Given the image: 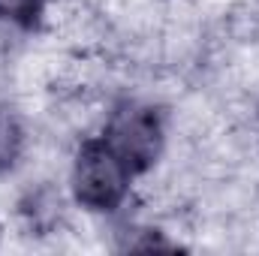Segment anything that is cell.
<instances>
[{"instance_id":"cell-1","label":"cell","mask_w":259,"mask_h":256,"mask_svg":"<svg viewBox=\"0 0 259 256\" xmlns=\"http://www.w3.org/2000/svg\"><path fill=\"white\" fill-rule=\"evenodd\" d=\"M133 175L136 169L106 139H91L75 157L72 190L75 199L91 211H115L127 196Z\"/></svg>"},{"instance_id":"cell-2","label":"cell","mask_w":259,"mask_h":256,"mask_svg":"<svg viewBox=\"0 0 259 256\" xmlns=\"http://www.w3.org/2000/svg\"><path fill=\"white\" fill-rule=\"evenodd\" d=\"M136 172H145L157 154H160V142H163V127L160 118L151 106L142 103H124L115 109L106 136H103Z\"/></svg>"},{"instance_id":"cell-3","label":"cell","mask_w":259,"mask_h":256,"mask_svg":"<svg viewBox=\"0 0 259 256\" xmlns=\"http://www.w3.org/2000/svg\"><path fill=\"white\" fill-rule=\"evenodd\" d=\"M21 124L9 109H0V172H6L21 154Z\"/></svg>"},{"instance_id":"cell-4","label":"cell","mask_w":259,"mask_h":256,"mask_svg":"<svg viewBox=\"0 0 259 256\" xmlns=\"http://www.w3.org/2000/svg\"><path fill=\"white\" fill-rule=\"evenodd\" d=\"M42 6H46V0H0V21L30 30L39 24Z\"/></svg>"}]
</instances>
